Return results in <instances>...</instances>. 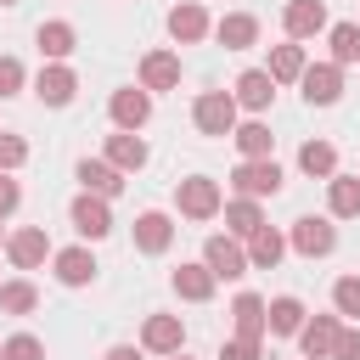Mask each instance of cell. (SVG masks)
Listing matches in <instances>:
<instances>
[{"label": "cell", "instance_id": "obj_20", "mask_svg": "<svg viewBox=\"0 0 360 360\" xmlns=\"http://www.w3.org/2000/svg\"><path fill=\"white\" fill-rule=\"evenodd\" d=\"M169 242H174L169 214H163V208H146V214L135 219V248H141V253H169Z\"/></svg>", "mask_w": 360, "mask_h": 360}, {"label": "cell", "instance_id": "obj_40", "mask_svg": "<svg viewBox=\"0 0 360 360\" xmlns=\"http://www.w3.org/2000/svg\"><path fill=\"white\" fill-rule=\"evenodd\" d=\"M17 202H22V186H17L11 174H0V219H6V214H11Z\"/></svg>", "mask_w": 360, "mask_h": 360}, {"label": "cell", "instance_id": "obj_22", "mask_svg": "<svg viewBox=\"0 0 360 360\" xmlns=\"http://www.w3.org/2000/svg\"><path fill=\"white\" fill-rule=\"evenodd\" d=\"M281 253H287V236H281L276 225H259V231L248 236V264H253V270H276Z\"/></svg>", "mask_w": 360, "mask_h": 360}, {"label": "cell", "instance_id": "obj_41", "mask_svg": "<svg viewBox=\"0 0 360 360\" xmlns=\"http://www.w3.org/2000/svg\"><path fill=\"white\" fill-rule=\"evenodd\" d=\"M101 360H141V349H135V343H112Z\"/></svg>", "mask_w": 360, "mask_h": 360}, {"label": "cell", "instance_id": "obj_34", "mask_svg": "<svg viewBox=\"0 0 360 360\" xmlns=\"http://www.w3.org/2000/svg\"><path fill=\"white\" fill-rule=\"evenodd\" d=\"M0 360H45V343H39L34 332H11V338L0 343Z\"/></svg>", "mask_w": 360, "mask_h": 360}, {"label": "cell", "instance_id": "obj_17", "mask_svg": "<svg viewBox=\"0 0 360 360\" xmlns=\"http://www.w3.org/2000/svg\"><path fill=\"white\" fill-rule=\"evenodd\" d=\"M180 84V56L174 51H146L141 56V90H174Z\"/></svg>", "mask_w": 360, "mask_h": 360}, {"label": "cell", "instance_id": "obj_14", "mask_svg": "<svg viewBox=\"0 0 360 360\" xmlns=\"http://www.w3.org/2000/svg\"><path fill=\"white\" fill-rule=\"evenodd\" d=\"M107 112H112V124L118 129H141L146 118H152V90H112V101H107Z\"/></svg>", "mask_w": 360, "mask_h": 360}, {"label": "cell", "instance_id": "obj_37", "mask_svg": "<svg viewBox=\"0 0 360 360\" xmlns=\"http://www.w3.org/2000/svg\"><path fill=\"white\" fill-rule=\"evenodd\" d=\"M22 163H28V141L22 135H0V174H11Z\"/></svg>", "mask_w": 360, "mask_h": 360}, {"label": "cell", "instance_id": "obj_23", "mask_svg": "<svg viewBox=\"0 0 360 360\" xmlns=\"http://www.w3.org/2000/svg\"><path fill=\"white\" fill-rule=\"evenodd\" d=\"M169 281H174V292H180L186 304H208V298H214V281H219V276H214L208 264H180V270H174Z\"/></svg>", "mask_w": 360, "mask_h": 360}, {"label": "cell", "instance_id": "obj_38", "mask_svg": "<svg viewBox=\"0 0 360 360\" xmlns=\"http://www.w3.org/2000/svg\"><path fill=\"white\" fill-rule=\"evenodd\" d=\"M219 360H259V343L253 338H231V343H219Z\"/></svg>", "mask_w": 360, "mask_h": 360}, {"label": "cell", "instance_id": "obj_43", "mask_svg": "<svg viewBox=\"0 0 360 360\" xmlns=\"http://www.w3.org/2000/svg\"><path fill=\"white\" fill-rule=\"evenodd\" d=\"M0 6H17V0H0Z\"/></svg>", "mask_w": 360, "mask_h": 360}, {"label": "cell", "instance_id": "obj_35", "mask_svg": "<svg viewBox=\"0 0 360 360\" xmlns=\"http://www.w3.org/2000/svg\"><path fill=\"white\" fill-rule=\"evenodd\" d=\"M332 304H338V315L360 321V276H338V287H332Z\"/></svg>", "mask_w": 360, "mask_h": 360}, {"label": "cell", "instance_id": "obj_3", "mask_svg": "<svg viewBox=\"0 0 360 360\" xmlns=\"http://www.w3.org/2000/svg\"><path fill=\"white\" fill-rule=\"evenodd\" d=\"M191 118H197L202 135H231L236 129V96L231 90H208V96H197Z\"/></svg>", "mask_w": 360, "mask_h": 360}, {"label": "cell", "instance_id": "obj_31", "mask_svg": "<svg viewBox=\"0 0 360 360\" xmlns=\"http://www.w3.org/2000/svg\"><path fill=\"white\" fill-rule=\"evenodd\" d=\"M304 68H309V62H304V45H298V39L270 51V79H276V84H292V79H304Z\"/></svg>", "mask_w": 360, "mask_h": 360}, {"label": "cell", "instance_id": "obj_2", "mask_svg": "<svg viewBox=\"0 0 360 360\" xmlns=\"http://www.w3.org/2000/svg\"><path fill=\"white\" fill-rule=\"evenodd\" d=\"M231 186H236V197H276L281 191V169H276V158H242L231 169Z\"/></svg>", "mask_w": 360, "mask_h": 360}, {"label": "cell", "instance_id": "obj_27", "mask_svg": "<svg viewBox=\"0 0 360 360\" xmlns=\"http://www.w3.org/2000/svg\"><path fill=\"white\" fill-rule=\"evenodd\" d=\"M231 141H236V152H242V158H270V146H276V135H270V124H264V118L236 124V129H231Z\"/></svg>", "mask_w": 360, "mask_h": 360}, {"label": "cell", "instance_id": "obj_24", "mask_svg": "<svg viewBox=\"0 0 360 360\" xmlns=\"http://www.w3.org/2000/svg\"><path fill=\"white\" fill-rule=\"evenodd\" d=\"M214 39H219L225 51H248V45L259 39V17H248V11H231V17H219V22H214Z\"/></svg>", "mask_w": 360, "mask_h": 360}, {"label": "cell", "instance_id": "obj_13", "mask_svg": "<svg viewBox=\"0 0 360 360\" xmlns=\"http://www.w3.org/2000/svg\"><path fill=\"white\" fill-rule=\"evenodd\" d=\"M231 96H236V107H248V112H264V107L276 101V79H270V68H248V73H236Z\"/></svg>", "mask_w": 360, "mask_h": 360}, {"label": "cell", "instance_id": "obj_21", "mask_svg": "<svg viewBox=\"0 0 360 360\" xmlns=\"http://www.w3.org/2000/svg\"><path fill=\"white\" fill-rule=\"evenodd\" d=\"M169 34H174L180 45H197V39L208 34V11H202L197 0H180V6H169Z\"/></svg>", "mask_w": 360, "mask_h": 360}, {"label": "cell", "instance_id": "obj_11", "mask_svg": "<svg viewBox=\"0 0 360 360\" xmlns=\"http://www.w3.org/2000/svg\"><path fill=\"white\" fill-rule=\"evenodd\" d=\"M141 349H146V354H180V349H186V326H180V315H146V326H141Z\"/></svg>", "mask_w": 360, "mask_h": 360}, {"label": "cell", "instance_id": "obj_16", "mask_svg": "<svg viewBox=\"0 0 360 360\" xmlns=\"http://www.w3.org/2000/svg\"><path fill=\"white\" fill-rule=\"evenodd\" d=\"M51 264H56L62 287H90L96 281V253L90 248H62V253H51Z\"/></svg>", "mask_w": 360, "mask_h": 360}, {"label": "cell", "instance_id": "obj_1", "mask_svg": "<svg viewBox=\"0 0 360 360\" xmlns=\"http://www.w3.org/2000/svg\"><path fill=\"white\" fill-rule=\"evenodd\" d=\"M174 202H180L186 219H214V214L225 208V191H219V180H208V174H186V180L174 186Z\"/></svg>", "mask_w": 360, "mask_h": 360}, {"label": "cell", "instance_id": "obj_26", "mask_svg": "<svg viewBox=\"0 0 360 360\" xmlns=\"http://www.w3.org/2000/svg\"><path fill=\"white\" fill-rule=\"evenodd\" d=\"M34 39H39V56H45V62H62V56L79 45L73 22H62V17H56V22H39V34H34Z\"/></svg>", "mask_w": 360, "mask_h": 360}, {"label": "cell", "instance_id": "obj_9", "mask_svg": "<svg viewBox=\"0 0 360 360\" xmlns=\"http://www.w3.org/2000/svg\"><path fill=\"white\" fill-rule=\"evenodd\" d=\"M304 101L309 107H332L338 96H343V68L338 62H315V68H304Z\"/></svg>", "mask_w": 360, "mask_h": 360}, {"label": "cell", "instance_id": "obj_10", "mask_svg": "<svg viewBox=\"0 0 360 360\" xmlns=\"http://www.w3.org/2000/svg\"><path fill=\"white\" fill-rule=\"evenodd\" d=\"M231 326H236V338L264 343V332H270V304H264L259 292H236V304H231Z\"/></svg>", "mask_w": 360, "mask_h": 360}, {"label": "cell", "instance_id": "obj_39", "mask_svg": "<svg viewBox=\"0 0 360 360\" xmlns=\"http://www.w3.org/2000/svg\"><path fill=\"white\" fill-rule=\"evenodd\" d=\"M332 360H360V326H343V332H338V349H332Z\"/></svg>", "mask_w": 360, "mask_h": 360}, {"label": "cell", "instance_id": "obj_25", "mask_svg": "<svg viewBox=\"0 0 360 360\" xmlns=\"http://www.w3.org/2000/svg\"><path fill=\"white\" fill-rule=\"evenodd\" d=\"M326 208H332V219H354L360 214V174H332L326 180Z\"/></svg>", "mask_w": 360, "mask_h": 360}, {"label": "cell", "instance_id": "obj_8", "mask_svg": "<svg viewBox=\"0 0 360 360\" xmlns=\"http://www.w3.org/2000/svg\"><path fill=\"white\" fill-rule=\"evenodd\" d=\"M73 90H79V73H73L68 62H45V68H39V79H34V96H39L45 107H68V101H73Z\"/></svg>", "mask_w": 360, "mask_h": 360}, {"label": "cell", "instance_id": "obj_19", "mask_svg": "<svg viewBox=\"0 0 360 360\" xmlns=\"http://www.w3.org/2000/svg\"><path fill=\"white\" fill-rule=\"evenodd\" d=\"M73 174H79V186L96 191V197H118V191H124V169H112L107 158H84Z\"/></svg>", "mask_w": 360, "mask_h": 360}, {"label": "cell", "instance_id": "obj_28", "mask_svg": "<svg viewBox=\"0 0 360 360\" xmlns=\"http://www.w3.org/2000/svg\"><path fill=\"white\" fill-rule=\"evenodd\" d=\"M298 169L332 180V174H338V146H332V141H304V146H298Z\"/></svg>", "mask_w": 360, "mask_h": 360}, {"label": "cell", "instance_id": "obj_12", "mask_svg": "<svg viewBox=\"0 0 360 360\" xmlns=\"http://www.w3.org/2000/svg\"><path fill=\"white\" fill-rule=\"evenodd\" d=\"M338 332H343V315H315V321H304V332H298V349H304V360H332V349H338Z\"/></svg>", "mask_w": 360, "mask_h": 360}, {"label": "cell", "instance_id": "obj_6", "mask_svg": "<svg viewBox=\"0 0 360 360\" xmlns=\"http://www.w3.org/2000/svg\"><path fill=\"white\" fill-rule=\"evenodd\" d=\"M6 259H11L17 270H39V264L51 259V236H45V225H22V231H11V236H6Z\"/></svg>", "mask_w": 360, "mask_h": 360}, {"label": "cell", "instance_id": "obj_7", "mask_svg": "<svg viewBox=\"0 0 360 360\" xmlns=\"http://www.w3.org/2000/svg\"><path fill=\"white\" fill-rule=\"evenodd\" d=\"M202 264H208L219 281L248 276V253H242V242H236V236H208V242H202Z\"/></svg>", "mask_w": 360, "mask_h": 360}, {"label": "cell", "instance_id": "obj_42", "mask_svg": "<svg viewBox=\"0 0 360 360\" xmlns=\"http://www.w3.org/2000/svg\"><path fill=\"white\" fill-rule=\"evenodd\" d=\"M169 360H186V354H169Z\"/></svg>", "mask_w": 360, "mask_h": 360}, {"label": "cell", "instance_id": "obj_15", "mask_svg": "<svg viewBox=\"0 0 360 360\" xmlns=\"http://www.w3.org/2000/svg\"><path fill=\"white\" fill-rule=\"evenodd\" d=\"M281 28H287V39H309V34L326 28V6L321 0H287L281 6Z\"/></svg>", "mask_w": 360, "mask_h": 360}, {"label": "cell", "instance_id": "obj_4", "mask_svg": "<svg viewBox=\"0 0 360 360\" xmlns=\"http://www.w3.org/2000/svg\"><path fill=\"white\" fill-rule=\"evenodd\" d=\"M68 219H73V231H79L84 242H101V236L112 231V208H107V197H96V191H79L73 208H68Z\"/></svg>", "mask_w": 360, "mask_h": 360}, {"label": "cell", "instance_id": "obj_33", "mask_svg": "<svg viewBox=\"0 0 360 360\" xmlns=\"http://www.w3.org/2000/svg\"><path fill=\"white\" fill-rule=\"evenodd\" d=\"M0 309H6V315H34V309H39L34 281H6V287H0Z\"/></svg>", "mask_w": 360, "mask_h": 360}, {"label": "cell", "instance_id": "obj_32", "mask_svg": "<svg viewBox=\"0 0 360 360\" xmlns=\"http://www.w3.org/2000/svg\"><path fill=\"white\" fill-rule=\"evenodd\" d=\"M326 45H332V62H338V68L360 62V22H338V28L326 34Z\"/></svg>", "mask_w": 360, "mask_h": 360}, {"label": "cell", "instance_id": "obj_5", "mask_svg": "<svg viewBox=\"0 0 360 360\" xmlns=\"http://www.w3.org/2000/svg\"><path fill=\"white\" fill-rule=\"evenodd\" d=\"M287 248H298L304 259H326V253L338 248V225H332V219H315V214H304V219H292V236H287Z\"/></svg>", "mask_w": 360, "mask_h": 360}, {"label": "cell", "instance_id": "obj_18", "mask_svg": "<svg viewBox=\"0 0 360 360\" xmlns=\"http://www.w3.org/2000/svg\"><path fill=\"white\" fill-rule=\"evenodd\" d=\"M146 141L135 135V129H118V135H107V163L112 169H124V174H135V169H146Z\"/></svg>", "mask_w": 360, "mask_h": 360}, {"label": "cell", "instance_id": "obj_30", "mask_svg": "<svg viewBox=\"0 0 360 360\" xmlns=\"http://www.w3.org/2000/svg\"><path fill=\"white\" fill-rule=\"evenodd\" d=\"M270 332H276V338H298V332H304V304H298L292 292L270 298Z\"/></svg>", "mask_w": 360, "mask_h": 360}, {"label": "cell", "instance_id": "obj_36", "mask_svg": "<svg viewBox=\"0 0 360 360\" xmlns=\"http://www.w3.org/2000/svg\"><path fill=\"white\" fill-rule=\"evenodd\" d=\"M22 84H28L22 62H17V56H0V101H6V96H22Z\"/></svg>", "mask_w": 360, "mask_h": 360}, {"label": "cell", "instance_id": "obj_29", "mask_svg": "<svg viewBox=\"0 0 360 360\" xmlns=\"http://www.w3.org/2000/svg\"><path fill=\"white\" fill-rule=\"evenodd\" d=\"M225 225H231V236H236V242H242V236H253V231L264 225L259 197H236V202H225Z\"/></svg>", "mask_w": 360, "mask_h": 360}]
</instances>
